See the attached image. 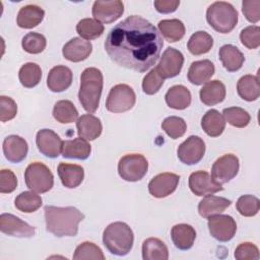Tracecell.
Masks as SVG:
<instances>
[{"label":"cell","mask_w":260,"mask_h":260,"mask_svg":"<svg viewBox=\"0 0 260 260\" xmlns=\"http://www.w3.org/2000/svg\"><path fill=\"white\" fill-rule=\"evenodd\" d=\"M164 41L156 27L145 18L132 15L108 34L105 50L119 66L145 72L159 58Z\"/></svg>","instance_id":"cell-1"},{"label":"cell","mask_w":260,"mask_h":260,"mask_svg":"<svg viewBox=\"0 0 260 260\" xmlns=\"http://www.w3.org/2000/svg\"><path fill=\"white\" fill-rule=\"evenodd\" d=\"M46 229L56 237H74L78 233V223L84 214L76 207H57L47 205L44 208Z\"/></svg>","instance_id":"cell-2"},{"label":"cell","mask_w":260,"mask_h":260,"mask_svg":"<svg viewBox=\"0 0 260 260\" xmlns=\"http://www.w3.org/2000/svg\"><path fill=\"white\" fill-rule=\"evenodd\" d=\"M103 80L101 70L95 67L86 68L81 73L78 99L82 108L89 114L94 113L99 108L103 90Z\"/></svg>","instance_id":"cell-3"},{"label":"cell","mask_w":260,"mask_h":260,"mask_svg":"<svg viewBox=\"0 0 260 260\" xmlns=\"http://www.w3.org/2000/svg\"><path fill=\"white\" fill-rule=\"evenodd\" d=\"M103 242L110 253L117 256H125L132 249L134 235L127 223L116 221L105 229Z\"/></svg>","instance_id":"cell-4"},{"label":"cell","mask_w":260,"mask_h":260,"mask_svg":"<svg viewBox=\"0 0 260 260\" xmlns=\"http://www.w3.org/2000/svg\"><path fill=\"white\" fill-rule=\"evenodd\" d=\"M206 19L216 31L228 34L235 28L238 22V12L231 3L216 1L207 8Z\"/></svg>","instance_id":"cell-5"},{"label":"cell","mask_w":260,"mask_h":260,"mask_svg":"<svg viewBox=\"0 0 260 260\" xmlns=\"http://www.w3.org/2000/svg\"><path fill=\"white\" fill-rule=\"evenodd\" d=\"M24 180L28 189L36 193H46L52 189L54 176L51 170L43 162L36 161L27 166Z\"/></svg>","instance_id":"cell-6"},{"label":"cell","mask_w":260,"mask_h":260,"mask_svg":"<svg viewBox=\"0 0 260 260\" xmlns=\"http://www.w3.org/2000/svg\"><path fill=\"white\" fill-rule=\"evenodd\" d=\"M148 170L147 159L138 153L126 154L120 158L118 164V173L120 177L128 182H137L141 180Z\"/></svg>","instance_id":"cell-7"},{"label":"cell","mask_w":260,"mask_h":260,"mask_svg":"<svg viewBox=\"0 0 260 260\" xmlns=\"http://www.w3.org/2000/svg\"><path fill=\"white\" fill-rule=\"evenodd\" d=\"M135 101L136 95L132 87L121 83L111 88L107 98L106 108L112 113H123L132 109Z\"/></svg>","instance_id":"cell-8"},{"label":"cell","mask_w":260,"mask_h":260,"mask_svg":"<svg viewBox=\"0 0 260 260\" xmlns=\"http://www.w3.org/2000/svg\"><path fill=\"white\" fill-rule=\"evenodd\" d=\"M239 168V158L232 153H226L214 161L211 169V178L218 184L228 183L237 176Z\"/></svg>","instance_id":"cell-9"},{"label":"cell","mask_w":260,"mask_h":260,"mask_svg":"<svg viewBox=\"0 0 260 260\" xmlns=\"http://www.w3.org/2000/svg\"><path fill=\"white\" fill-rule=\"evenodd\" d=\"M208 230L215 240L228 242L234 238L237 232V223L232 216L219 213L209 217Z\"/></svg>","instance_id":"cell-10"},{"label":"cell","mask_w":260,"mask_h":260,"mask_svg":"<svg viewBox=\"0 0 260 260\" xmlns=\"http://www.w3.org/2000/svg\"><path fill=\"white\" fill-rule=\"evenodd\" d=\"M205 153V143L199 137L192 135L178 147V158L185 165L192 166L199 162Z\"/></svg>","instance_id":"cell-11"},{"label":"cell","mask_w":260,"mask_h":260,"mask_svg":"<svg viewBox=\"0 0 260 260\" xmlns=\"http://www.w3.org/2000/svg\"><path fill=\"white\" fill-rule=\"evenodd\" d=\"M183 64V54L179 50L169 47L162 53L159 63L155 68L164 78H172L181 72Z\"/></svg>","instance_id":"cell-12"},{"label":"cell","mask_w":260,"mask_h":260,"mask_svg":"<svg viewBox=\"0 0 260 260\" xmlns=\"http://www.w3.org/2000/svg\"><path fill=\"white\" fill-rule=\"evenodd\" d=\"M0 231L8 236L17 238H31L36 234L34 226L10 213L1 214Z\"/></svg>","instance_id":"cell-13"},{"label":"cell","mask_w":260,"mask_h":260,"mask_svg":"<svg viewBox=\"0 0 260 260\" xmlns=\"http://www.w3.org/2000/svg\"><path fill=\"white\" fill-rule=\"evenodd\" d=\"M189 188L197 196H206L223 190L221 184L214 182L211 176L205 171H197L190 175Z\"/></svg>","instance_id":"cell-14"},{"label":"cell","mask_w":260,"mask_h":260,"mask_svg":"<svg viewBox=\"0 0 260 260\" xmlns=\"http://www.w3.org/2000/svg\"><path fill=\"white\" fill-rule=\"evenodd\" d=\"M124 4L122 1H94L92 5V16L101 23H111L122 16Z\"/></svg>","instance_id":"cell-15"},{"label":"cell","mask_w":260,"mask_h":260,"mask_svg":"<svg viewBox=\"0 0 260 260\" xmlns=\"http://www.w3.org/2000/svg\"><path fill=\"white\" fill-rule=\"evenodd\" d=\"M36 143L40 152L47 157L55 158L62 152L63 141L53 130L42 129L38 131Z\"/></svg>","instance_id":"cell-16"},{"label":"cell","mask_w":260,"mask_h":260,"mask_svg":"<svg viewBox=\"0 0 260 260\" xmlns=\"http://www.w3.org/2000/svg\"><path fill=\"white\" fill-rule=\"evenodd\" d=\"M179 180L180 177L174 173L158 174L149 182L148 191L155 198L167 197L176 190Z\"/></svg>","instance_id":"cell-17"},{"label":"cell","mask_w":260,"mask_h":260,"mask_svg":"<svg viewBox=\"0 0 260 260\" xmlns=\"http://www.w3.org/2000/svg\"><path fill=\"white\" fill-rule=\"evenodd\" d=\"M2 148L6 159L13 164L23 160L28 151L27 142L18 135L7 136L3 141Z\"/></svg>","instance_id":"cell-18"},{"label":"cell","mask_w":260,"mask_h":260,"mask_svg":"<svg viewBox=\"0 0 260 260\" xmlns=\"http://www.w3.org/2000/svg\"><path fill=\"white\" fill-rule=\"evenodd\" d=\"M92 51V45L89 41H84L80 38H73L67 42L63 49L62 54L65 59L71 62H80L85 60Z\"/></svg>","instance_id":"cell-19"},{"label":"cell","mask_w":260,"mask_h":260,"mask_svg":"<svg viewBox=\"0 0 260 260\" xmlns=\"http://www.w3.org/2000/svg\"><path fill=\"white\" fill-rule=\"evenodd\" d=\"M72 83V71L63 65L53 67L47 78V85L53 92L66 90Z\"/></svg>","instance_id":"cell-20"},{"label":"cell","mask_w":260,"mask_h":260,"mask_svg":"<svg viewBox=\"0 0 260 260\" xmlns=\"http://www.w3.org/2000/svg\"><path fill=\"white\" fill-rule=\"evenodd\" d=\"M76 127L79 137L85 140L96 139L102 134L103 130L101 120L91 114L80 116L76 121Z\"/></svg>","instance_id":"cell-21"},{"label":"cell","mask_w":260,"mask_h":260,"mask_svg":"<svg viewBox=\"0 0 260 260\" xmlns=\"http://www.w3.org/2000/svg\"><path fill=\"white\" fill-rule=\"evenodd\" d=\"M215 68L210 60L195 61L190 65L188 70V80L195 85H201L209 81L214 74Z\"/></svg>","instance_id":"cell-22"},{"label":"cell","mask_w":260,"mask_h":260,"mask_svg":"<svg viewBox=\"0 0 260 260\" xmlns=\"http://www.w3.org/2000/svg\"><path fill=\"white\" fill-rule=\"evenodd\" d=\"M232 201L214 195H206L198 204V212L204 218H209L210 216L216 215L224 211L230 207Z\"/></svg>","instance_id":"cell-23"},{"label":"cell","mask_w":260,"mask_h":260,"mask_svg":"<svg viewBox=\"0 0 260 260\" xmlns=\"http://www.w3.org/2000/svg\"><path fill=\"white\" fill-rule=\"evenodd\" d=\"M58 175L63 186L76 188L83 181L84 170L79 165L60 162L58 166Z\"/></svg>","instance_id":"cell-24"},{"label":"cell","mask_w":260,"mask_h":260,"mask_svg":"<svg viewBox=\"0 0 260 260\" xmlns=\"http://www.w3.org/2000/svg\"><path fill=\"white\" fill-rule=\"evenodd\" d=\"M171 237L174 245L180 250H189L195 241L196 232L187 223H179L172 228Z\"/></svg>","instance_id":"cell-25"},{"label":"cell","mask_w":260,"mask_h":260,"mask_svg":"<svg viewBox=\"0 0 260 260\" xmlns=\"http://www.w3.org/2000/svg\"><path fill=\"white\" fill-rule=\"evenodd\" d=\"M201 102L206 106H214L225 98V86L219 80H211L205 83L199 92Z\"/></svg>","instance_id":"cell-26"},{"label":"cell","mask_w":260,"mask_h":260,"mask_svg":"<svg viewBox=\"0 0 260 260\" xmlns=\"http://www.w3.org/2000/svg\"><path fill=\"white\" fill-rule=\"evenodd\" d=\"M45 11L38 5L28 4L20 8L17 14V25L22 28H32L40 24L44 18Z\"/></svg>","instance_id":"cell-27"},{"label":"cell","mask_w":260,"mask_h":260,"mask_svg":"<svg viewBox=\"0 0 260 260\" xmlns=\"http://www.w3.org/2000/svg\"><path fill=\"white\" fill-rule=\"evenodd\" d=\"M91 152V146L87 140L78 137L72 140L63 141L62 155L66 158L86 159Z\"/></svg>","instance_id":"cell-28"},{"label":"cell","mask_w":260,"mask_h":260,"mask_svg":"<svg viewBox=\"0 0 260 260\" xmlns=\"http://www.w3.org/2000/svg\"><path fill=\"white\" fill-rule=\"evenodd\" d=\"M219 59L223 67L230 72L241 69L245 61L243 53L233 45H223L219 49Z\"/></svg>","instance_id":"cell-29"},{"label":"cell","mask_w":260,"mask_h":260,"mask_svg":"<svg viewBox=\"0 0 260 260\" xmlns=\"http://www.w3.org/2000/svg\"><path fill=\"white\" fill-rule=\"evenodd\" d=\"M201 127L208 136L217 137L225 128V120L217 110L211 109L203 116L201 120Z\"/></svg>","instance_id":"cell-30"},{"label":"cell","mask_w":260,"mask_h":260,"mask_svg":"<svg viewBox=\"0 0 260 260\" xmlns=\"http://www.w3.org/2000/svg\"><path fill=\"white\" fill-rule=\"evenodd\" d=\"M167 105L176 110H184L191 104V93L184 85H174L166 93Z\"/></svg>","instance_id":"cell-31"},{"label":"cell","mask_w":260,"mask_h":260,"mask_svg":"<svg viewBox=\"0 0 260 260\" xmlns=\"http://www.w3.org/2000/svg\"><path fill=\"white\" fill-rule=\"evenodd\" d=\"M238 94L247 102L256 101L260 95V87L258 77L247 74L242 76L237 84Z\"/></svg>","instance_id":"cell-32"},{"label":"cell","mask_w":260,"mask_h":260,"mask_svg":"<svg viewBox=\"0 0 260 260\" xmlns=\"http://www.w3.org/2000/svg\"><path fill=\"white\" fill-rule=\"evenodd\" d=\"M142 258L144 260H167L169 258L168 247L157 238H148L142 244Z\"/></svg>","instance_id":"cell-33"},{"label":"cell","mask_w":260,"mask_h":260,"mask_svg":"<svg viewBox=\"0 0 260 260\" xmlns=\"http://www.w3.org/2000/svg\"><path fill=\"white\" fill-rule=\"evenodd\" d=\"M212 46H213L212 37L208 32L203 30H199L193 34L190 37L187 44L189 52L195 56H199L209 52Z\"/></svg>","instance_id":"cell-34"},{"label":"cell","mask_w":260,"mask_h":260,"mask_svg":"<svg viewBox=\"0 0 260 260\" xmlns=\"http://www.w3.org/2000/svg\"><path fill=\"white\" fill-rule=\"evenodd\" d=\"M159 32L170 42L175 43L180 41L185 35V25L179 19H164L158 22Z\"/></svg>","instance_id":"cell-35"},{"label":"cell","mask_w":260,"mask_h":260,"mask_svg":"<svg viewBox=\"0 0 260 260\" xmlns=\"http://www.w3.org/2000/svg\"><path fill=\"white\" fill-rule=\"evenodd\" d=\"M53 117L62 124H69L77 119L78 112L70 101L62 100L55 104L53 108Z\"/></svg>","instance_id":"cell-36"},{"label":"cell","mask_w":260,"mask_h":260,"mask_svg":"<svg viewBox=\"0 0 260 260\" xmlns=\"http://www.w3.org/2000/svg\"><path fill=\"white\" fill-rule=\"evenodd\" d=\"M18 77L20 83L27 88L35 87L38 85L42 78L41 67L32 62L25 63L21 66L18 72Z\"/></svg>","instance_id":"cell-37"},{"label":"cell","mask_w":260,"mask_h":260,"mask_svg":"<svg viewBox=\"0 0 260 260\" xmlns=\"http://www.w3.org/2000/svg\"><path fill=\"white\" fill-rule=\"evenodd\" d=\"M104 25L93 18H83L76 25L77 34L84 40H94L104 32Z\"/></svg>","instance_id":"cell-38"},{"label":"cell","mask_w":260,"mask_h":260,"mask_svg":"<svg viewBox=\"0 0 260 260\" xmlns=\"http://www.w3.org/2000/svg\"><path fill=\"white\" fill-rule=\"evenodd\" d=\"M42 203H43V200L41 196L29 191H24L20 193L14 200L15 207L19 211H22L25 213L35 212L41 207Z\"/></svg>","instance_id":"cell-39"},{"label":"cell","mask_w":260,"mask_h":260,"mask_svg":"<svg viewBox=\"0 0 260 260\" xmlns=\"http://www.w3.org/2000/svg\"><path fill=\"white\" fill-rule=\"evenodd\" d=\"M224 120L232 126L237 128L246 127L251 120V117L247 111L239 107L226 108L222 112Z\"/></svg>","instance_id":"cell-40"},{"label":"cell","mask_w":260,"mask_h":260,"mask_svg":"<svg viewBox=\"0 0 260 260\" xmlns=\"http://www.w3.org/2000/svg\"><path fill=\"white\" fill-rule=\"evenodd\" d=\"M73 259L75 260H85V259H94V260H104L105 255L101 248L91 242H83L75 249Z\"/></svg>","instance_id":"cell-41"},{"label":"cell","mask_w":260,"mask_h":260,"mask_svg":"<svg viewBox=\"0 0 260 260\" xmlns=\"http://www.w3.org/2000/svg\"><path fill=\"white\" fill-rule=\"evenodd\" d=\"M161 128L171 138L177 139L185 134L187 130V125L182 118L171 116L162 121Z\"/></svg>","instance_id":"cell-42"},{"label":"cell","mask_w":260,"mask_h":260,"mask_svg":"<svg viewBox=\"0 0 260 260\" xmlns=\"http://www.w3.org/2000/svg\"><path fill=\"white\" fill-rule=\"evenodd\" d=\"M237 210L243 216H254L258 213L260 209V201L254 195H242L237 203H236Z\"/></svg>","instance_id":"cell-43"},{"label":"cell","mask_w":260,"mask_h":260,"mask_svg":"<svg viewBox=\"0 0 260 260\" xmlns=\"http://www.w3.org/2000/svg\"><path fill=\"white\" fill-rule=\"evenodd\" d=\"M47 41L46 38L38 32L26 34L21 41V46L23 50L29 54H39L46 48Z\"/></svg>","instance_id":"cell-44"},{"label":"cell","mask_w":260,"mask_h":260,"mask_svg":"<svg viewBox=\"0 0 260 260\" xmlns=\"http://www.w3.org/2000/svg\"><path fill=\"white\" fill-rule=\"evenodd\" d=\"M164 81L165 78L158 73L156 68H154L144 76L142 81V89L146 94H154L160 89Z\"/></svg>","instance_id":"cell-45"},{"label":"cell","mask_w":260,"mask_h":260,"mask_svg":"<svg viewBox=\"0 0 260 260\" xmlns=\"http://www.w3.org/2000/svg\"><path fill=\"white\" fill-rule=\"evenodd\" d=\"M240 40L246 48L257 49L260 46V27L257 25L245 27L240 34Z\"/></svg>","instance_id":"cell-46"},{"label":"cell","mask_w":260,"mask_h":260,"mask_svg":"<svg viewBox=\"0 0 260 260\" xmlns=\"http://www.w3.org/2000/svg\"><path fill=\"white\" fill-rule=\"evenodd\" d=\"M235 258L237 260H258L259 250L256 245L250 242L241 243L235 250Z\"/></svg>","instance_id":"cell-47"},{"label":"cell","mask_w":260,"mask_h":260,"mask_svg":"<svg viewBox=\"0 0 260 260\" xmlns=\"http://www.w3.org/2000/svg\"><path fill=\"white\" fill-rule=\"evenodd\" d=\"M17 114V105L9 96H0V120L1 122H6L12 120Z\"/></svg>","instance_id":"cell-48"},{"label":"cell","mask_w":260,"mask_h":260,"mask_svg":"<svg viewBox=\"0 0 260 260\" xmlns=\"http://www.w3.org/2000/svg\"><path fill=\"white\" fill-rule=\"evenodd\" d=\"M242 11L248 21L257 23L260 20V0H244Z\"/></svg>","instance_id":"cell-49"},{"label":"cell","mask_w":260,"mask_h":260,"mask_svg":"<svg viewBox=\"0 0 260 260\" xmlns=\"http://www.w3.org/2000/svg\"><path fill=\"white\" fill-rule=\"evenodd\" d=\"M17 178L10 170L3 169L0 172V192L11 193L16 189Z\"/></svg>","instance_id":"cell-50"},{"label":"cell","mask_w":260,"mask_h":260,"mask_svg":"<svg viewBox=\"0 0 260 260\" xmlns=\"http://www.w3.org/2000/svg\"><path fill=\"white\" fill-rule=\"evenodd\" d=\"M179 5H180V1H178V0H156V1H154V7L159 13L174 12L178 8Z\"/></svg>","instance_id":"cell-51"}]
</instances>
